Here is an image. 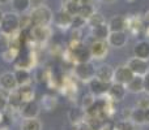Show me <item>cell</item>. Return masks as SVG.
<instances>
[{"label": "cell", "mask_w": 149, "mask_h": 130, "mask_svg": "<svg viewBox=\"0 0 149 130\" xmlns=\"http://www.w3.org/2000/svg\"><path fill=\"white\" fill-rule=\"evenodd\" d=\"M105 22H106V21H105V18H103V16L101 14V13H98V12H94L86 20V25H89L90 28H94V26L102 25V23H105Z\"/></svg>", "instance_id": "26"}, {"label": "cell", "mask_w": 149, "mask_h": 130, "mask_svg": "<svg viewBox=\"0 0 149 130\" xmlns=\"http://www.w3.org/2000/svg\"><path fill=\"white\" fill-rule=\"evenodd\" d=\"M92 29V36L94 39H101V41H107V36L110 34V29H109L107 23H102V25L94 26Z\"/></svg>", "instance_id": "19"}, {"label": "cell", "mask_w": 149, "mask_h": 130, "mask_svg": "<svg viewBox=\"0 0 149 130\" xmlns=\"http://www.w3.org/2000/svg\"><path fill=\"white\" fill-rule=\"evenodd\" d=\"M18 92L21 95V99L24 102H29V100H34V91L33 89H30V86H21L18 87Z\"/></svg>", "instance_id": "25"}, {"label": "cell", "mask_w": 149, "mask_h": 130, "mask_svg": "<svg viewBox=\"0 0 149 130\" xmlns=\"http://www.w3.org/2000/svg\"><path fill=\"white\" fill-rule=\"evenodd\" d=\"M18 109H20V115L22 118H37L41 112V107L36 100L24 102Z\"/></svg>", "instance_id": "5"}, {"label": "cell", "mask_w": 149, "mask_h": 130, "mask_svg": "<svg viewBox=\"0 0 149 130\" xmlns=\"http://www.w3.org/2000/svg\"><path fill=\"white\" fill-rule=\"evenodd\" d=\"M127 92V87L122 83H118V82H113L110 85V89H109L107 96L110 98L113 102H120V100L124 99Z\"/></svg>", "instance_id": "13"}, {"label": "cell", "mask_w": 149, "mask_h": 130, "mask_svg": "<svg viewBox=\"0 0 149 130\" xmlns=\"http://www.w3.org/2000/svg\"><path fill=\"white\" fill-rule=\"evenodd\" d=\"M86 25V20L84 17H81L80 14H74L73 18H72V28L73 29H81L82 26Z\"/></svg>", "instance_id": "31"}, {"label": "cell", "mask_w": 149, "mask_h": 130, "mask_svg": "<svg viewBox=\"0 0 149 130\" xmlns=\"http://www.w3.org/2000/svg\"><path fill=\"white\" fill-rule=\"evenodd\" d=\"M12 0H0V5L1 4H8V3H10Z\"/></svg>", "instance_id": "38"}, {"label": "cell", "mask_w": 149, "mask_h": 130, "mask_svg": "<svg viewBox=\"0 0 149 130\" xmlns=\"http://www.w3.org/2000/svg\"><path fill=\"white\" fill-rule=\"evenodd\" d=\"M127 66L131 69V72L135 74V76H145V74L149 72V65L147 60L139 59V57L134 56L128 63H127Z\"/></svg>", "instance_id": "7"}, {"label": "cell", "mask_w": 149, "mask_h": 130, "mask_svg": "<svg viewBox=\"0 0 149 130\" xmlns=\"http://www.w3.org/2000/svg\"><path fill=\"white\" fill-rule=\"evenodd\" d=\"M88 85H89L90 94H93L94 96H105V95H107L111 83H106V82L100 81L98 78L94 77L92 81L88 82Z\"/></svg>", "instance_id": "10"}, {"label": "cell", "mask_w": 149, "mask_h": 130, "mask_svg": "<svg viewBox=\"0 0 149 130\" xmlns=\"http://www.w3.org/2000/svg\"><path fill=\"white\" fill-rule=\"evenodd\" d=\"M145 35H147L148 38H149V25L147 26V29H145Z\"/></svg>", "instance_id": "40"}, {"label": "cell", "mask_w": 149, "mask_h": 130, "mask_svg": "<svg viewBox=\"0 0 149 130\" xmlns=\"http://www.w3.org/2000/svg\"><path fill=\"white\" fill-rule=\"evenodd\" d=\"M94 104H95V96L93 94H88L82 98V108L85 111H89L90 108H93Z\"/></svg>", "instance_id": "30"}, {"label": "cell", "mask_w": 149, "mask_h": 130, "mask_svg": "<svg viewBox=\"0 0 149 130\" xmlns=\"http://www.w3.org/2000/svg\"><path fill=\"white\" fill-rule=\"evenodd\" d=\"M134 55L139 59L149 61V41H139L134 47Z\"/></svg>", "instance_id": "17"}, {"label": "cell", "mask_w": 149, "mask_h": 130, "mask_svg": "<svg viewBox=\"0 0 149 130\" xmlns=\"http://www.w3.org/2000/svg\"><path fill=\"white\" fill-rule=\"evenodd\" d=\"M114 73H115V69L109 64H102L95 68V78L106 82V83L114 82Z\"/></svg>", "instance_id": "11"}, {"label": "cell", "mask_w": 149, "mask_h": 130, "mask_svg": "<svg viewBox=\"0 0 149 130\" xmlns=\"http://www.w3.org/2000/svg\"><path fill=\"white\" fill-rule=\"evenodd\" d=\"M20 30V16L16 12H7L3 14L1 26H0V31L12 35V34L17 33Z\"/></svg>", "instance_id": "2"}, {"label": "cell", "mask_w": 149, "mask_h": 130, "mask_svg": "<svg viewBox=\"0 0 149 130\" xmlns=\"http://www.w3.org/2000/svg\"><path fill=\"white\" fill-rule=\"evenodd\" d=\"M21 130H42V122L37 118H24L21 122Z\"/></svg>", "instance_id": "22"}, {"label": "cell", "mask_w": 149, "mask_h": 130, "mask_svg": "<svg viewBox=\"0 0 149 130\" xmlns=\"http://www.w3.org/2000/svg\"><path fill=\"white\" fill-rule=\"evenodd\" d=\"M102 1H105V3H113V1H115V0H102Z\"/></svg>", "instance_id": "42"}, {"label": "cell", "mask_w": 149, "mask_h": 130, "mask_svg": "<svg viewBox=\"0 0 149 130\" xmlns=\"http://www.w3.org/2000/svg\"><path fill=\"white\" fill-rule=\"evenodd\" d=\"M137 107L139 108H141V109H148L149 108V99L148 98H144V99H141V100H139L137 102Z\"/></svg>", "instance_id": "35"}, {"label": "cell", "mask_w": 149, "mask_h": 130, "mask_svg": "<svg viewBox=\"0 0 149 130\" xmlns=\"http://www.w3.org/2000/svg\"><path fill=\"white\" fill-rule=\"evenodd\" d=\"M143 85H144V92L149 95V72L143 76Z\"/></svg>", "instance_id": "34"}, {"label": "cell", "mask_w": 149, "mask_h": 130, "mask_svg": "<svg viewBox=\"0 0 149 130\" xmlns=\"http://www.w3.org/2000/svg\"><path fill=\"white\" fill-rule=\"evenodd\" d=\"M71 55H72V60L76 63H88L92 61V54H90V48L86 47L84 43H80L77 47L71 50Z\"/></svg>", "instance_id": "6"}, {"label": "cell", "mask_w": 149, "mask_h": 130, "mask_svg": "<svg viewBox=\"0 0 149 130\" xmlns=\"http://www.w3.org/2000/svg\"><path fill=\"white\" fill-rule=\"evenodd\" d=\"M127 91L132 92V94H141L144 92V85H143V77L135 76L131 81L127 83Z\"/></svg>", "instance_id": "20"}, {"label": "cell", "mask_w": 149, "mask_h": 130, "mask_svg": "<svg viewBox=\"0 0 149 130\" xmlns=\"http://www.w3.org/2000/svg\"><path fill=\"white\" fill-rule=\"evenodd\" d=\"M94 12H95V9L92 5V3H88V4H82L81 7H80V10H79L77 14H80L81 17H84L85 20H88Z\"/></svg>", "instance_id": "27"}, {"label": "cell", "mask_w": 149, "mask_h": 130, "mask_svg": "<svg viewBox=\"0 0 149 130\" xmlns=\"http://www.w3.org/2000/svg\"><path fill=\"white\" fill-rule=\"evenodd\" d=\"M92 59L94 60H102L107 56L109 54V43L107 41H101V39H94L92 44L89 46Z\"/></svg>", "instance_id": "4"}, {"label": "cell", "mask_w": 149, "mask_h": 130, "mask_svg": "<svg viewBox=\"0 0 149 130\" xmlns=\"http://www.w3.org/2000/svg\"><path fill=\"white\" fill-rule=\"evenodd\" d=\"M113 130H114V129H113Z\"/></svg>", "instance_id": "44"}, {"label": "cell", "mask_w": 149, "mask_h": 130, "mask_svg": "<svg viewBox=\"0 0 149 130\" xmlns=\"http://www.w3.org/2000/svg\"><path fill=\"white\" fill-rule=\"evenodd\" d=\"M130 120H131L135 125H143V124H145V111L139 107H137L136 109H132Z\"/></svg>", "instance_id": "24"}, {"label": "cell", "mask_w": 149, "mask_h": 130, "mask_svg": "<svg viewBox=\"0 0 149 130\" xmlns=\"http://www.w3.org/2000/svg\"><path fill=\"white\" fill-rule=\"evenodd\" d=\"M73 74L77 79L82 82H89L95 77V68L92 61L88 63H76L73 66Z\"/></svg>", "instance_id": "3"}, {"label": "cell", "mask_w": 149, "mask_h": 130, "mask_svg": "<svg viewBox=\"0 0 149 130\" xmlns=\"http://www.w3.org/2000/svg\"><path fill=\"white\" fill-rule=\"evenodd\" d=\"M10 4H12L13 12L21 13V14H24V13L28 12V10L31 8L30 0H12Z\"/></svg>", "instance_id": "21"}, {"label": "cell", "mask_w": 149, "mask_h": 130, "mask_svg": "<svg viewBox=\"0 0 149 130\" xmlns=\"http://www.w3.org/2000/svg\"><path fill=\"white\" fill-rule=\"evenodd\" d=\"M145 124H149V108L145 109Z\"/></svg>", "instance_id": "37"}, {"label": "cell", "mask_w": 149, "mask_h": 130, "mask_svg": "<svg viewBox=\"0 0 149 130\" xmlns=\"http://www.w3.org/2000/svg\"><path fill=\"white\" fill-rule=\"evenodd\" d=\"M107 25L110 31H127V29H128V18L120 14L113 16Z\"/></svg>", "instance_id": "15"}, {"label": "cell", "mask_w": 149, "mask_h": 130, "mask_svg": "<svg viewBox=\"0 0 149 130\" xmlns=\"http://www.w3.org/2000/svg\"><path fill=\"white\" fill-rule=\"evenodd\" d=\"M135 77V74L131 72V69L127 65H122L119 68L115 69V73H114V82H118V83H122L124 86H127L130 81Z\"/></svg>", "instance_id": "12"}, {"label": "cell", "mask_w": 149, "mask_h": 130, "mask_svg": "<svg viewBox=\"0 0 149 130\" xmlns=\"http://www.w3.org/2000/svg\"><path fill=\"white\" fill-rule=\"evenodd\" d=\"M10 47V35L0 31V54L7 51Z\"/></svg>", "instance_id": "29"}, {"label": "cell", "mask_w": 149, "mask_h": 130, "mask_svg": "<svg viewBox=\"0 0 149 130\" xmlns=\"http://www.w3.org/2000/svg\"><path fill=\"white\" fill-rule=\"evenodd\" d=\"M28 28H31V20H30V14H25L21 17L20 16V29L25 30Z\"/></svg>", "instance_id": "32"}, {"label": "cell", "mask_w": 149, "mask_h": 130, "mask_svg": "<svg viewBox=\"0 0 149 130\" xmlns=\"http://www.w3.org/2000/svg\"><path fill=\"white\" fill-rule=\"evenodd\" d=\"M0 89L3 91H13V90H17L18 89V83H17V79H16L15 76V72H5L0 76Z\"/></svg>", "instance_id": "8"}, {"label": "cell", "mask_w": 149, "mask_h": 130, "mask_svg": "<svg viewBox=\"0 0 149 130\" xmlns=\"http://www.w3.org/2000/svg\"><path fill=\"white\" fill-rule=\"evenodd\" d=\"M144 20H145V21H148V22H149V12L145 13V16H144Z\"/></svg>", "instance_id": "39"}, {"label": "cell", "mask_w": 149, "mask_h": 130, "mask_svg": "<svg viewBox=\"0 0 149 130\" xmlns=\"http://www.w3.org/2000/svg\"><path fill=\"white\" fill-rule=\"evenodd\" d=\"M30 3H31V7L36 8V7H39V5H43L45 0H30Z\"/></svg>", "instance_id": "36"}, {"label": "cell", "mask_w": 149, "mask_h": 130, "mask_svg": "<svg viewBox=\"0 0 149 130\" xmlns=\"http://www.w3.org/2000/svg\"><path fill=\"white\" fill-rule=\"evenodd\" d=\"M127 1H135V0H127Z\"/></svg>", "instance_id": "43"}, {"label": "cell", "mask_w": 149, "mask_h": 130, "mask_svg": "<svg viewBox=\"0 0 149 130\" xmlns=\"http://www.w3.org/2000/svg\"><path fill=\"white\" fill-rule=\"evenodd\" d=\"M15 76H16V79H17L18 87L30 85L31 74H30V70H29V69H26V68H17L15 70Z\"/></svg>", "instance_id": "18"}, {"label": "cell", "mask_w": 149, "mask_h": 130, "mask_svg": "<svg viewBox=\"0 0 149 130\" xmlns=\"http://www.w3.org/2000/svg\"><path fill=\"white\" fill-rule=\"evenodd\" d=\"M72 18H73V16L71 14L70 12H67L65 9H60L59 12H56L54 14L52 22H54L58 28L65 29V28L72 25Z\"/></svg>", "instance_id": "14"}, {"label": "cell", "mask_w": 149, "mask_h": 130, "mask_svg": "<svg viewBox=\"0 0 149 130\" xmlns=\"http://www.w3.org/2000/svg\"><path fill=\"white\" fill-rule=\"evenodd\" d=\"M3 14H4V13H3L1 10H0V26H1V21H3Z\"/></svg>", "instance_id": "41"}, {"label": "cell", "mask_w": 149, "mask_h": 130, "mask_svg": "<svg viewBox=\"0 0 149 130\" xmlns=\"http://www.w3.org/2000/svg\"><path fill=\"white\" fill-rule=\"evenodd\" d=\"M135 124L132 122L131 120H123L122 121H118L114 126V130H135Z\"/></svg>", "instance_id": "28"}, {"label": "cell", "mask_w": 149, "mask_h": 130, "mask_svg": "<svg viewBox=\"0 0 149 130\" xmlns=\"http://www.w3.org/2000/svg\"><path fill=\"white\" fill-rule=\"evenodd\" d=\"M128 42V35L127 31H110L107 36V43L110 47L114 48H122Z\"/></svg>", "instance_id": "9"}, {"label": "cell", "mask_w": 149, "mask_h": 130, "mask_svg": "<svg viewBox=\"0 0 149 130\" xmlns=\"http://www.w3.org/2000/svg\"><path fill=\"white\" fill-rule=\"evenodd\" d=\"M0 55L3 56V60H4V61L13 63V61H16V60L18 59V56H20V50H18L17 47L10 46L7 51H4L3 54H0Z\"/></svg>", "instance_id": "23"}, {"label": "cell", "mask_w": 149, "mask_h": 130, "mask_svg": "<svg viewBox=\"0 0 149 130\" xmlns=\"http://www.w3.org/2000/svg\"><path fill=\"white\" fill-rule=\"evenodd\" d=\"M52 18H54V13L45 4L33 8L30 12L31 26H50Z\"/></svg>", "instance_id": "1"}, {"label": "cell", "mask_w": 149, "mask_h": 130, "mask_svg": "<svg viewBox=\"0 0 149 130\" xmlns=\"http://www.w3.org/2000/svg\"><path fill=\"white\" fill-rule=\"evenodd\" d=\"M8 105V98L4 96V95L0 92V112H3V111L7 108Z\"/></svg>", "instance_id": "33"}, {"label": "cell", "mask_w": 149, "mask_h": 130, "mask_svg": "<svg viewBox=\"0 0 149 130\" xmlns=\"http://www.w3.org/2000/svg\"><path fill=\"white\" fill-rule=\"evenodd\" d=\"M30 35L37 42H46L51 36V29L50 26H31Z\"/></svg>", "instance_id": "16"}]
</instances>
